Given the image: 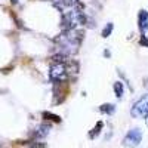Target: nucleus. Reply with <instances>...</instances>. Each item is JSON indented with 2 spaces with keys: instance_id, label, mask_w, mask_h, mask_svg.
<instances>
[{
  "instance_id": "nucleus-1",
  "label": "nucleus",
  "mask_w": 148,
  "mask_h": 148,
  "mask_svg": "<svg viewBox=\"0 0 148 148\" xmlns=\"http://www.w3.org/2000/svg\"><path fill=\"white\" fill-rule=\"evenodd\" d=\"M141 141H142V132H141V129L133 127V129H130L126 133V136L123 138V142L121 144L125 145V147H127V148H133V147L139 145Z\"/></svg>"
},
{
  "instance_id": "nucleus-2",
  "label": "nucleus",
  "mask_w": 148,
  "mask_h": 148,
  "mask_svg": "<svg viewBox=\"0 0 148 148\" xmlns=\"http://www.w3.org/2000/svg\"><path fill=\"white\" fill-rule=\"evenodd\" d=\"M130 114L133 117H148V96H144L133 104Z\"/></svg>"
},
{
  "instance_id": "nucleus-3",
  "label": "nucleus",
  "mask_w": 148,
  "mask_h": 148,
  "mask_svg": "<svg viewBox=\"0 0 148 148\" xmlns=\"http://www.w3.org/2000/svg\"><path fill=\"white\" fill-rule=\"evenodd\" d=\"M67 67L64 64H53L51 68V79L53 82H62L67 79Z\"/></svg>"
},
{
  "instance_id": "nucleus-4",
  "label": "nucleus",
  "mask_w": 148,
  "mask_h": 148,
  "mask_svg": "<svg viewBox=\"0 0 148 148\" xmlns=\"http://www.w3.org/2000/svg\"><path fill=\"white\" fill-rule=\"evenodd\" d=\"M139 28L142 33H145L148 30V12H145V10L139 12Z\"/></svg>"
},
{
  "instance_id": "nucleus-5",
  "label": "nucleus",
  "mask_w": 148,
  "mask_h": 148,
  "mask_svg": "<svg viewBox=\"0 0 148 148\" xmlns=\"http://www.w3.org/2000/svg\"><path fill=\"white\" fill-rule=\"evenodd\" d=\"M101 110V113H105V114H113L114 111H116V105L114 104H102L99 107Z\"/></svg>"
},
{
  "instance_id": "nucleus-6",
  "label": "nucleus",
  "mask_w": 148,
  "mask_h": 148,
  "mask_svg": "<svg viewBox=\"0 0 148 148\" xmlns=\"http://www.w3.org/2000/svg\"><path fill=\"white\" fill-rule=\"evenodd\" d=\"M49 130H51V126H47V125H42L39 129H37L36 136H37V138H43V136H46V135L49 133Z\"/></svg>"
},
{
  "instance_id": "nucleus-7",
  "label": "nucleus",
  "mask_w": 148,
  "mask_h": 148,
  "mask_svg": "<svg viewBox=\"0 0 148 148\" xmlns=\"http://www.w3.org/2000/svg\"><path fill=\"white\" fill-rule=\"evenodd\" d=\"M114 92H116V96H117V98H121V96H123V93H125L123 83H120V82H116V83H114Z\"/></svg>"
},
{
  "instance_id": "nucleus-8",
  "label": "nucleus",
  "mask_w": 148,
  "mask_h": 148,
  "mask_svg": "<svg viewBox=\"0 0 148 148\" xmlns=\"http://www.w3.org/2000/svg\"><path fill=\"white\" fill-rule=\"evenodd\" d=\"M102 126H104V123H102V121H98V125H96V126L93 127V130L89 133V138H90V139H93V138L96 136V135H99V132H101Z\"/></svg>"
},
{
  "instance_id": "nucleus-9",
  "label": "nucleus",
  "mask_w": 148,
  "mask_h": 148,
  "mask_svg": "<svg viewBox=\"0 0 148 148\" xmlns=\"http://www.w3.org/2000/svg\"><path fill=\"white\" fill-rule=\"evenodd\" d=\"M111 31H113V24H107L105 25V28L102 30V37H108L110 34H111Z\"/></svg>"
},
{
  "instance_id": "nucleus-10",
  "label": "nucleus",
  "mask_w": 148,
  "mask_h": 148,
  "mask_svg": "<svg viewBox=\"0 0 148 148\" xmlns=\"http://www.w3.org/2000/svg\"><path fill=\"white\" fill-rule=\"evenodd\" d=\"M43 116H45V117H51V119H52V120H55V121H59V117H58V116H53V114H47V113H45Z\"/></svg>"
},
{
  "instance_id": "nucleus-11",
  "label": "nucleus",
  "mask_w": 148,
  "mask_h": 148,
  "mask_svg": "<svg viewBox=\"0 0 148 148\" xmlns=\"http://www.w3.org/2000/svg\"><path fill=\"white\" fill-rule=\"evenodd\" d=\"M141 45H147V46H148V40L142 37V39H141Z\"/></svg>"
},
{
  "instance_id": "nucleus-12",
  "label": "nucleus",
  "mask_w": 148,
  "mask_h": 148,
  "mask_svg": "<svg viewBox=\"0 0 148 148\" xmlns=\"http://www.w3.org/2000/svg\"><path fill=\"white\" fill-rule=\"evenodd\" d=\"M147 126H148V117H147Z\"/></svg>"
}]
</instances>
